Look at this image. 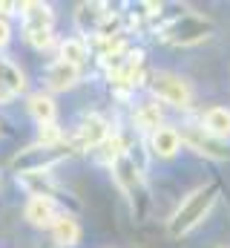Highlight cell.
Listing matches in <instances>:
<instances>
[{"instance_id":"obj_1","label":"cell","mask_w":230,"mask_h":248,"mask_svg":"<svg viewBox=\"0 0 230 248\" xmlns=\"http://www.w3.org/2000/svg\"><path fill=\"white\" fill-rule=\"evenodd\" d=\"M219 196H222V185L219 182H201V185H196L193 190H187L175 202L170 217H167V234H170L172 240L190 237L196 228H201L210 219Z\"/></svg>"},{"instance_id":"obj_2","label":"cell","mask_w":230,"mask_h":248,"mask_svg":"<svg viewBox=\"0 0 230 248\" xmlns=\"http://www.w3.org/2000/svg\"><path fill=\"white\" fill-rule=\"evenodd\" d=\"M158 44L164 46H175V49H190V46H199V44H207L213 35H216V23L210 20V15L204 12H196V9H181V12H172L164 15L153 32H150Z\"/></svg>"},{"instance_id":"obj_3","label":"cell","mask_w":230,"mask_h":248,"mask_svg":"<svg viewBox=\"0 0 230 248\" xmlns=\"http://www.w3.org/2000/svg\"><path fill=\"white\" fill-rule=\"evenodd\" d=\"M144 95H150L164 110H175L184 119L196 113V87L187 75L175 69H150Z\"/></svg>"},{"instance_id":"obj_4","label":"cell","mask_w":230,"mask_h":248,"mask_svg":"<svg viewBox=\"0 0 230 248\" xmlns=\"http://www.w3.org/2000/svg\"><path fill=\"white\" fill-rule=\"evenodd\" d=\"M110 176H113V185L118 187V193L127 199L132 217L138 222H144L150 208H153V190H150V182H147V170L141 165H135L129 156H121L110 168Z\"/></svg>"},{"instance_id":"obj_5","label":"cell","mask_w":230,"mask_h":248,"mask_svg":"<svg viewBox=\"0 0 230 248\" xmlns=\"http://www.w3.org/2000/svg\"><path fill=\"white\" fill-rule=\"evenodd\" d=\"M72 159H78V156H75V150H72V144H69V141H66V144H60V147H43V144L29 141V144L17 147V150L9 156L6 170H3V173H9V176H20V173L58 170L60 165H66V162H72Z\"/></svg>"},{"instance_id":"obj_6","label":"cell","mask_w":230,"mask_h":248,"mask_svg":"<svg viewBox=\"0 0 230 248\" xmlns=\"http://www.w3.org/2000/svg\"><path fill=\"white\" fill-rule=\"evenodd\" d=\"M118 124L107 116V113H101V110H95V107H86V110H81L78 116H75V122L66 124V133H69V144H72V150H75V156H86L89 150H95L110 133H113Z\"/></svg>"},{"instance_id":"obj_7","label":"cell","mask_w":230,"mask_h":248,"mask_svg":"<svg viewBox=\"0 0 230 248\" xmlns=\"http://www.w3.org/2000/svg\"><path fill=\"white\" fill-rule=\"evenodd\" d=\"M175 130H178V139H181V150H190V153H196L199 159L213 162V165L230 162V141H219V139H213L210 133H204L201 124L196 122L193 116L175 122Z\"/></svg>"},{"instance_id":"obj_8","label":"cell","mask_w":230,"mask_h":248,"mask_svg":"<svg viewBox=\"0 0 230 248\" xmlns=\"http://www.w3.org/2000/svg\"><path fill=\"white\" fill-rule=\"evenodd\" d=\"M35 81H38V90L49 93V95H66V93H75L78 87H84L86 81V72L72 66V63H63L58 58H49L46 63H41V69L35 72Z\"/></svg>"},{"instance_id":"obj_9","label":"cell","mask_w":230,"mask_h":248,"mask_svg":"<svg viewBox=\"0 0 230 248\" xmlns=\"http://www.w3.org/2000/svg\"><path fill=\"white\" fill-rule=\"evenodd\" d=\"M161 124H167V110L161 104H156L150 95H141L127 107V130L135 139H147Z\"/></svg>"},{"instance_id":"obj_10","label":"cell","mask_w":230,"mask_h":248,"mask_svg":"<svg viewBox=\"0 0 230 248\" xmlns=\"http://www.w3.org/2000/svg\"><path fill=\"white\" fill-rule=\"evenodd\" d=\"M144 147H147L150 162H175L181 156V139H178L175 122H167L158 130H153L144 139Z\"/></svg>"},{"instance_id":"obj_11","label":"cell","mask_w":230,"mask_h":248,"mask_svg":"<svg viewBox=\"0 0 230 248\" xmlns=\"http://www.w3.org/2000/svg\"><path fill=\"white\" fill-rule=\"evenodd\" d=\"M49 246L52 248H81L84 243V225H81V214L72 211H60L55 217V222L46 231Z\"/></svg>"},{"instance_id":"obj_12","label":"cell","mask_w":230,"mask_h":248,"mask_svg":"<svg viewBox=\"0 0 230 248\" xmlns=\"http://www.w3.org/2000/svg\"><path fill=\"white\" fill-rule=\"evenodd\" d=\"M52 58L63 63H72L84 72H89L92 66V49H89V41L78 32H69V35H58V46L52 52Z\"/></svg>"},{"instance_id":"obj_13","label":"cell","mask_w":230,"mask_h":248,"mask_svg":"<svg viewBox=\"0 0 230 248\" xmlns=\"http://www.w3.org/2000/svg\"><path fill=\"white\" fill-rule=\"evenodd\" d=\"M23 113H26V119L35 124V127L60 122L58 98L55 95H49V93H43V90H38V87H32V90L23 95Z\"/></svg>"},{"instance_id":"obj_14","label":"cell","mask_w":230,"mask_h":248,"mask_svg":"<svg viewBox=\"0 0 230 248\" xmlns=\"http://www.w3.org/2000/svg\"><path fill=\"white\" fill-rule=\"evenodd\" d=\"M58 214H60V208L52 199H43V196H26L20 205V222L32 231H43V234L49 231Z\"/></svg>"},{"instance_id":"obj_15","label":"cell","mask_w":230,"mask_h":248,"mask_svg":"<svg viewBox=\"0 0 230 248\" xmlns=\"http://www.w3.org/2000/svg\"><path fill=\"white\" fill-rule=\"evenodd\" d=\"M17 29H55L58 23V12L52 3L43 0H23L17 3Z\"/></svg>"},{"instance_id":"obj_16","label":"cell","mask_w":230,"mask_h":248,"mask_svg":"<svg viewBox=\"0 0 230 248\" xmlns=\"http://www.w3.org/2000/svg\"><path fill=\"white\" fill-rule=\"evenodd\" d=\"M0 84H3L14 98H23V95L32 90V75L26 72L23 63L14 61L9 52H0Z\"/></svg>"},{"instance_id":"obj_17","label":"cell","mask_w":230,"mask_h":248,"mask_svg":"<svg viewBox=\"0 0 230 248\" xmlns=\"http://www.w3.org/2000/svg\"><path fill=\"white\" fill-rule=\"evenodd\" d=\"M193 119L201 124L204 133H210L219 141H230V107L228 104H210L204 110H196Z\"/></svg>"},{"instance_id":"obj_18","label":"cell","mask_w":230,"mask_h":248,"mask_svg":"<svg viewBox=\"0 0 230 248\" xmlns=\"http://www.w3.org/2000/svg\"><path fill=\"white\" fill-rule=\"evenodd\" d=\"M14 38H17V32H14V20L0 15V52H9L12 44H14Z\"/></svg>"},{"instance_id":"obj_19","label":"cell","mask_w":230,"mask_h":248,"mask_svg":"<svg viewBox=\"0 0 230 248\" xmlns=\"http://www.w3.org/2000/svg\"><path fill=\"white\" fill-rule=\"evenodd\" d=\"M14 101H17V98H14V95H12V93H9V90L0 84V110H9Z\"/></svg>"},{"instance_id":"obj_20","label":"cell","mask_w":230,"mask_h":248,"mask_svg":"<svg viewBox=\"0 0 230 248\" xmlns=\"http://www.w3.org/2000/svg\"><path fill=\"white\" fill-rule=\"evenodd\" d=\"M3 176H6V173H3V165H0V182H3Z\"/></svg>"}]
</instances>
